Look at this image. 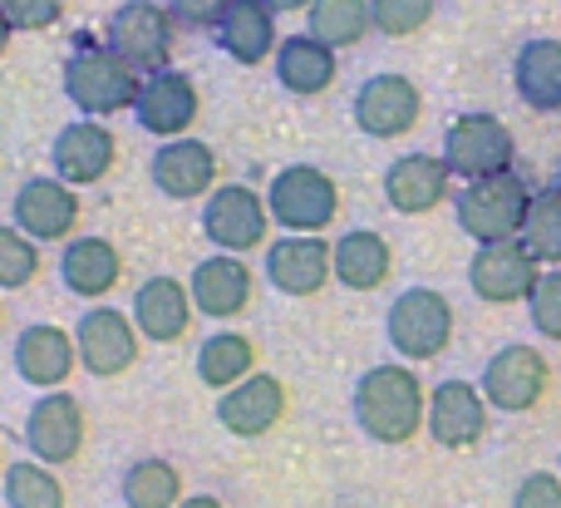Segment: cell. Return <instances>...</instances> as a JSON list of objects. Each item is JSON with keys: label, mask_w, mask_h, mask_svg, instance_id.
Returning <instances> with one entry per match:
<instances>
[{"label": "cell", "mask_w": 561, "mask_h": 508, "mask_svg": "<svg viewBox=\"0 0 561 508\" xmlns=\"http://www.w3.org/2000/svg\"><path fill=\"white\" fill-rule=\"evenodd\" d=\"M39 276V242L25 237L15 223L0 227V292H20Z\"/></svg>", "instance_id": "35"}, {"label": "cell", "mask_w": 561, "mask_h": 508, "mask_svg": "<svg viewBox=\"0 0 561 508\" xmlns=\"http://www.w3.org/2000/svg\"><path fill=\"white\" fill-rule=\"evenodd\" d=\"M513 158H517L513 128H507L497 114H488V109L458 114L444 134V163H448V173L463 178V183L513 173Z\"/></svg>", "instance_id": "5"}, {"label": "cell", "mask_w": 561, "mask_h": 508, "mask_svg": "<svg viewBox=\"0 0 561 508\" xmlns=\"http://www.w3.org/2000/svg\"><path fill=\"white\" fill-rule=\"evenodd\" d=\"M0 312H5V306H0Z\"/></svg>", "instance_id": "47"}, {"label": "cell", "mask_w": 561, "mask_h": 508, "mask_svg": "<svg viewBox=\"0 0 561 508\" xmlns=\"http://www.w3.org/2000/svg\"><path fill=\"white\" fill-rule=\"evenodd\" d=\"M478 385H483V395H488V405H493V410L527 415V410H537V405H542L547 385H552V365H547V355L537 351V346L513 341V346H503V351L488 355L483 381H478Z\"/></svg>", "instance_id": "9"}, {"label": "cell", "mask_w": 561, "mask_h": 508, "mask_svg": "<svg viewBox=\"0 0 561 508\" xmlns=\"http://www.w3.org/2000/svg\"><path fill=\"white\" fill-rule=\"evenodd\" d=\"M118 499H124V508H178L183 504V474L158 454L134 460L118 479Z\"/></svg>", "instance_id": "31"}, {"label": "cell", "mask_w": 561, "mask_h": 508, "mask_svg": "<svg viewBox=\"0 0 561 508\" xmlns=\"http://www.w3.org/2000/svg\"><path fill=\"white\" fill-rule=\"evenodd\" d=\"M173 10L153 5V0H124V5L108 15V35L104 45L124 59L134 75H158L173 59Z\"/></svg>", "instance_id": "7"}, {"label": "cell", "mask_w": 561, "mask_h": 508, "mask_svg": "<svg viewBox=\"0 0 561 508\" xmlns=\"http://www.w3.org/2000/svg\"><path fill=\"white\" fill-rule=\"evenodd\" d=\"M5 508H65V484L55 479V470L39 460L5 464Z\"/></svg>", "instance_id": "33"}, {"label": "cell", "mask_w": 561, "mask_h": 508, "mask_svg": "<svg viewBox=\"0 0 561 508\" xmlns=\"http://www.w3.org/2000/svg\"><path fill=\"white\" fill-rule=\"evenodd\" d=\"M0 15L15 30H49L65 15V0H0Z\"/></svg>", "instance_id": "38"}, {"label": "cell", "mask_w": 561, "mask_h": 508, "mask_svg": "<svg viewBox=\"0 0 561 508\" xmlns=\"http://www.w3.org/2000/svg\"><path fill=\"white\" fill-rule=\"evenodd\" d=\"M10 217H15V227L25 237H35V242H65L79 227V193L65 178H30V183L15 188Z\"/></svg>", "instance_id": "17"}, {"label": "cell", "mask_w": 561, "mask_h": 508, "mask_svg": "<svg viewBox=\"0 0 561 508\" xmlns=\"http://www.w3.org/2000/svg\"><path fill=\"white\" fill-rule=\"evenodd\" d=\"M197 109H203V99H197L193 75H183V69H173V65L158 69V75H144L138 99H134L138 128L153 138H183L187 128H193Z\"/></svg>", "instance_id": "16"}, {"label": "cell", "mask_w": 561, "mask_h": 508, "mask_svg": "<svg viewBox=\"0 0 561 508\" xmlns=\"http://www.w3.org/2000/svg\"><path fill=\"white\" fill-rule=\"evenodd\" d=\"M262 5H272L276 15H290V10H310L316 0H262Z\"/></svg>", "instance_id": "42"}, {"label": "cell", "mask_w": 561, "mask_h": 508, "mask_svg": "<svg viewBox=\"0 0 561 508\" xmlns=\"http://www.w3.org/2000/svg\"><path fill=\"white\" fill-rule=\"evenodd\" d=\"M375 30V15H369V0H316L306 10V35L325 39L330 49H350Z\"/></svg>", "instance_id": "32"}, {"label": "cell", "mask_w": 561, "mask_h": 508, "mask_svg": "<svg viewBox=\"0 0 561 508\" xmlns=\"http://www.w3.org/2000/svg\"><path fill=\"white\" fill-rule=\"evenodd\" d=\"M523 242L542 267H561V197L552 188L533 193V207H527V223H523Z\"/></svg>", "instance_id": "34"}, {"label": "cell", "mask_w": 561, "mask_h": 508, "mask_svg": "<svg viewBox=\"0 0 561 508\" xmlns=\"http://www.w3.org/2000/svg\"><path fill=\"white\" fill-rule=\"evenodd\" d=\"M252 267L242 262L237 252H213L193 267L187 276V292H193V306L213 321H232L252 306Z\"/></svg>", "instance_id": "22"}, {"label": "cell", "mask_w": 561, "mask_h": 508, "mask_svg": "<svg viewBox=\"0 0 561 508\" xmlns=\"http://www.w3.org/2000/svg\"><path fill=\"white\" fill-rule=\"evenodd\" d=\"M10 361H15V375L25 385H35V391H59V385L75 375V365H79V346H75V336H69L65 326L35 321V326H25V331L15 336Z\"/></svg>", "instance_id": "21"}, {"label": "cell", "mask_w": 561, "mask_h": 508, "mask_svg": "<svg viewBox=\"0 0 561 508\" xmlns=\"http://www.w3.org/2000/svg\"><path fill=\"white\" fill-rule=\"evenodd\" d=\"M232 5L237 0H168V10H173V20L183 30H217Z\"/></svg>", "instance_id": "39"}, {"label": "cell", "mask_w": 561, "mask_h": 508, "mask_svg": "<svg viewBox=\"0 0 561 508\" xmlns=\"http://www.w3.org/2000/svg\"><path fill=\"white\" fill-rule=\"evenodd\" d=\"M488 395L473 381H438L428 391V440L438 450H473L488 434Z\"/></svg>", "instance_id": "14"}, {"label": "cell", "mask_w": 561, "mask_h": 508, "mask_svg": "<svg viewBox=\"0 0 561 508\" xmlns=\"http://www.w3.org/2000/svg\"><path fill=\"white\" fill-rule=\"evenodd\" d=\"M178 508H227V504L217 499V494H187V499L178 504Z\"/></svg>", "instance_id": "41"}, {"label": "cell", "mask_w": 561, "mask_h": 508, "mask_svg": "<svg viewBox=\"0 0 561 508\" xmlns=\"http://www.w3.org/2000/svg\"><path fill=\"white\" fill-rule=\"evenodd\" d=\"M513 89L537 114H561V39L537 35L513 55Z\"/></svg>", "instance_id": "27"}, {"label": "cell", "mask_w": 561, "mask_h": 508, "mask_svg": "<svg viewBox=\"0 0 561 508\" xmlns=\"http://www.w3.org/2000/svg\"><path fill=\"white\" fill-rule=\"evenodd\" d=\"M193 292H187L178 276H148L144 286L134 292V326L144 341L153 346H173L187 336V326H193Z\"/></svg>", "instance_id": "24"}, {"label": "cell", "mask_w": 561, "mask_h": 508, "mask_svg": "<svg viewBox=\"0 0 561 508\" xmlns=\"http://www.w3.org/2000/svg\"><path fill=\"white\" fill-rule=\"evenodd\" d=\"M0 479H5V454H0Z\"/></svg>", "instance_id": "45"}, {"label": "cell", "mask_w": 561, "mask_h": 508, "mask_svg": "<svg viewBox=\"0 0 561 508\" xmlns=\"http://www.w3.org/2000/svg\"><path fill=\"white\" fill-rule=\"evenodd\" d=\"M527 207H533V188L517 173H497V178H478L463 183L454 197V217L463 227V237L483 242H507V237H523Z\"/></svg>", "instance_id": "3"}, {"label": "cell", "mask_w": 561, "mask_h": 508, "mask_svg": "<svg viewBox=\"0 0 561 508\" xmlns=\"http://www.w3.org/2000/svg\"><path fill=\"white\" fill-rule=\"evenodd\" d=\"M247 375H256V346L242 331H213L197 346V381L207 391H232Z\"/></svg>", "instance_id": "30"}, {"label": "cell", "mask_w": 561, "mask_h": 508, "mask_svg": "<svg viewBox=\"0 0 561 508\" xmlns=\"http://www.w3.org/2000/svg\"><path fill=\"white\" fill-rule=\"evenodd\" d=\"M385 336L404 361H434L454 341V302L434 286H404L389 302Z\"/></svg>", "instance_id": "4"}, {"label": "cell", "mask_w": 561, "mask_h": 508, "mask_svg": "<svg viewBox=\"0 0 561 508\" xmlns=\"http://www.w3.org/2000/svg\"><path fill=\"white\" fill-rule=\"evenodd\" d=\"M350 114H355L365 138H404L419 124V114H424V94H419V84L409 75L385 69V75H369L355 89V109Z\"/></svg>", "instance_id": "12"}, {"label": "cell", "mask_w": 561, "mask_h": 508, "mask_svg": "<svg viewBox=\"0 0 561 508\" xmlns=\"http://www.w3.org/2000/svg\"><path fill=\"white\" fill-rule=\"evenodd\" d=\"M138 84H144V75H134L114 49L94 45V39H84L65 65V94L84 118H114L134 109Z\"/></svg>", "instance_id": "2"}, {"label": "cell", "mask_w": 561, "mask_h": 508, "mask_svg": "<svg viewBox=\"0 0 561 508\" xmlns=\"http://www.w3.org/2000/svg\"><path fill=\"white\" fill-rule=\"evenodd\" d=\"M389 272H394V247L385 242V233L350 227L345 237H335V282L345 292H375Z\"/></svg>", "instance_id": "29"}, {"label": "cell", "mask_w": 561, "mask_h": 508, "mask_svg": "<svg viewBox=\"0 0 561 508\" xmlns=\"http://www.w3.org/2000/svg\"><path fill=\"white\" fill-rule=\"evenodd\" d=\"M148 178L163 197L173 203H197L217 188V154L203 144V138H163L153 158H148Z\"/></svg>", "instance_id": "18"}, {"label": "cell", "mask_w": 561, "mask_h": 508, "mask_svg": "<svg viewBox=\"0 0 561 508\" xmlns=\"http://www.w3.org/2000/svg\"><path fill=\"white\" fill-rule=\"evenodd\" d=\"M10 30H15V25H10V20L0 15V55H5V45H10Z\"/></svg>", "instance_id": "43"}, {"label": "cell", "mask_w": 561, "mask_h": 508, "mask_svg": "<svg viewBox=\"0 0 561 508\" xmlns=\"http://www.w3.org/2000/svg\"><path fill=\"white\" fill-rule=\"evenodd\" d=\"M557 474H561V454H557Z\"/></svg>", "instance_id": "46"}, {"label": "cell", "mask_w": 561, "mask_h": 508, "mask_svg": "<svg viewBox=\"0 0 561 508\" xmlns=\"http://www.w3.org/2000/svg\"><path fill=\"white\" fill-rule=\"evenodd\" d=\"M280 420H286V385L266 371L247 375L242 385L222 391V400H217V425L237 440H262Z\"/></svg>", "instance_id": "20"}, {"label": "cell", "mask_w": 561, "mask_h": 508, "mask_svg": "<svg viewBox=\"0 0 561 508\" xmlns=\"http://www.w3.org/2000/svg\"><path fill=\"white\" fill-rule=\"evenodd\" d=\"M124 276V257L108 237H69L65 252H59V282L65 292L84 296V302H99L108 296Z\"/></svg>", "instance_id": "25"}, {"label": "cell", "mask_w": 561, "mask_h": 508, "mask_svg": "<svg viewBox=\"0 0 561 508\" xmlns=\"http://www.w3.org/2000/svg\"><path fill=\"white\" fill-rule=\"evenodd\" d=\"M542 276V262L527 252L523 237H507V242H483L468 262V286H473L478 302L488 306H513L527 302Z\"/></svg>", "instance_id": "10"}, {"label": "cell", "mask_w": 561, "mask_h": 508, "mask_svg": "<svg viewBox=\"0 0 561 508\" xmlns=\"http://www.w3.org/2000/svg\"><path fill=\"white\" fill-rule=\"evenodd\" d=\"M266 223H272V207L256 188L247 183H222L207 193L203 203V233L217 252H256L266 247Z\"/></svg>", "instance_id": "8"}, {"label": "cell", "mask_w": 561, "mask_h": 508, "mask_svg": "<svg viewBox=\"0 0 561 508\" xmlns=\"http://www.w3.org/2000/svg\"><path fill=\"white\" fill-rule=\"evenodd\" d=\"M552 193L561 197V163H557V173H552Z\"/></svg>", "instance_id": "44"}, {"label": "cell", "mask_w": 561, "mask_h": 508, "mask_svg": "<svg viewBox=\"0 0 561 508\" xmlns=\"http://www.w3.org/2000/svg\"><path fill=\"white\" fill-rule=\"evenodd\" d=\"M118 158V138L108 134L99 118H75L55 134L49 144V163H55V178H65L69 188H89L99 178H108Z\"/></svg>", "instance_id": "19"}, {"label": "cell", "mask_w": 561, "mask_h": 508, "mask_svg": "<svg viewBox=\"0 0 561 508\" xmlns=\"http://www.w3.org/2000/svg\"><path fill=\"white\" fill-rule=\"evenodd\" d=\"M217 49L237 65H266V55L280 49L276 35V10L262 5V0H237L227 10V20L217 25Z\"/></svg>", "instance_id": "28"}, {"label": "cell", "mask_w": 561, "mask_h": 508, "mask_svg": "<svg viewBox=\"0 0 561 508\" xmlns=\"http://www.w3.org/2000/svg\"><path fill=\"white\" fill-rule=\"evenodd\" d=\"M266 207H272V223L286 233H325L340 213V188L325 168L290 163L266 183Z\"/></svg>", "instance_id": "6"}, {"label": "cell", "mask_w": 561, "mask_h": 508, "mask_svg": "<svg viewBox=\"0 0 561 508\" xmlns=\"http://www.w3.org/2000/svg\"><path fill=\"white\" fill-rule=\"evenodd\" d=\"M527 321L542 341H561V267H547L527 296Z\"/></svg>", "instance_id": "37"}, {"label": "cell", "mask_w": 561, "mask_h": 508, "mask_svg": "<svg viewBox=\"0 0 561 508\" xmlns=\"http://www.w3.org/2000/svg\"><path fill=\"white\" fill-rule=\"evenodd\" d=\"M272 65H276V84L280 89H290V94H300V99H316V94H325V89L335 84L340 59H335V49H330L325 39L286 35L280 39V49L272 55Z\"/></svg>", "instance_id": "26"}, {"label": "cell", "mask_w": 561, "mask_h": 508, "mask_svg": "<svg viewBox=\"0 0 561 508\" xmlns=\"http://www.w3.org/2000/svg\"><path fill=\"white\" fill-rule=\"evenodd\" d=\"M434 5H438V0H369L375 35H389V39L419 35V30L434 20Z\"/></svg>", "instance_id": "36"}, {"label": "cell", "mask_w": 561, "mask_h": 508, "mask_svg": "<svg viewBox=\"0 0 561 508\" xmlns=\"http://www.w3.org/2000/svg\"><path fill=\"white\" fill-rule=\"evenodd\" d=\"M513 508H561V474L533 470V474H527V479L513 489Z\"/></svg>", "instance_id": "40"}, {"label": "cell", "mask_w": 561, "mask_h": 508, "mask_svg": "<svg viewBox=\"0 0 561 508\" xmlns=\"http://www.w3.org/2000/svg\"><path fill=\"white\" fill-rule=\"evenodd\" d=\"M138 326L134 316L114 312V306H89L75 321V346H79V365H84L94 381H114V375L134 371L138 361Z\"/></svg>", "instance_id": "11"}, {"label": "cell", "mask_w": 561, "mask_h": 508, "mask_svg": "<svg viewBox=\"0 0 561 508\" xmlns=\"http://www.w3.org/2000/svg\"><path fill=\"white\" fill-rule=\"evenodd\" d=\"M84 405L75 400L69 391H45L25 415V444L30 460L39 464H75L79 450H84Z\"/></svg>", "instance_id": "13"}, {"label": "cell", "mask_w": 561, "mask_h": 508, "mask_svg": "<svg viewBox=\"0 0 561 508\" xmlns=\"http://www.w3.org/2000/svg\"><path fill=\"white\" fill-rule=\"evenodd\" d=\"M448 188H454V173H448V163L434 154H399L394 163L385 168V203L404 217L434 213L448 197Z\"/></svg>", "instance_id": "23"}, {"label": "cell", "mask_w": 561, "mask_h": 508, "mask_svg": "<svg viewBox=\"0 0 561 508\" xmlns=\"http://www.w3.org/2000/svg\"><path fill=\"white\" fill-rule=\"evenodd\" d=\"M350 415H355L359 434L375 444H409L428 425V395L409 365H369L355 381L350 395Z\"/></svg>", "instance_id": "1"}, {"label": "cell", "mask_w": 561, "mask_h": 508, "mask_svg": "<svg viewBox=\"0 0 561 508\" xmlns=\"http://www.w3.org/2000/svg\"><path fill=\"white\" fill-rule=\"evenodd\" d=\"M335 276V242L320 233H286L266 247V282L280 296H316Z\"/></svg>", "instance_id": "15"}]
</instances>
